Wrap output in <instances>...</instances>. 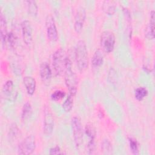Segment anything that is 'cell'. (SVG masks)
Listing matches in <instances>:
<instances>
[{"label": "cell", "instance_id": "cell-29", "mask_svg": "<svg viewBox=\"0 0 155 155\" xmlns=\"http://www.w3.org/2000/svg\"><path fill=\"white\" fill-rule=\"evenodd\" d=\"M49 154H64V153L62 151L59 147L56 146L50 149Z\"/></svg>", "mask_w": 155, "mask_h": 155}, {"label": "cell", "instance_id": "cell-8", "mask_svg": "<svg viewBox=\"0 0 155 155\" xmlns=\"http://www.w3.org/2000/svg\"><path fill=\"white\" fill-rule=\"evenodd\" d=\"M54 120L53 115L49 109L46 107L44 110V132L46 135H50L54 128Z\"/></svg>", "mask_w": 155, "mask_h": 155}, {"label": "cell", "instance_id": "cell-23", "mask_svg": "<svg viewBox=\"0 0 155 155\" xmlns=\"http://www.w3.org/2000/svg\"><path fill=\"white\" fill-rule=\"evenodd\" d=\"M13 88V83L12 80H8L4 84L2 92L5 96H8L12 92Z\"/></svg>", "mask_w": 155, "mask_h": 155}, {"label": "cell", "instance_id": "cell-15", "mask_svg": "<svg viewBox=\"0 0 155 155\" xmlns=\"http://www.w3.org/2000/svg\"><path fill=\"white\" fill-rule=\"evenodd\" d=\"M104 58V51L100 48L96 50L91 59V65L96 68L100 67L103 64Z\"/></svg>", "mask_w": 155, "mask_h": 155}, {"label": "cell", "instance_id": "cell-5", "mask_svg": "<svg viewBox=\"0 0 155 155\" xmlns=\"http://www.w3.org/2000/svg\"><path fill=\"white\" fill-rule=\"evenodd\" d=\"M71 124L74 142L76 147L78 148L83 141V128L80 118L78 116H74L71 119Z\"/></svg>", "mask_w": 155, "mask_h": 155}, {"label": "cell", "instance_id": "cell-13", "mask_svg": "<svg viewBox=\"0 0 155 155\" xmlns=\"http://www.w3.org/2000/svg\"><path fill=\"white\" fill-rule=\"evenodd\" d=\"M8 35L7 30V22L3 13L1 12L0 15V36L2 44L5 45L7 41V36Z\"/></svg>", "mask_w": 155, "mask_h": 155}, {"label": "cell", "instance_id": "cell-10", "mask_svg": "<svg viewBox=\"0 0 155 155\" xmlns=\"http://www.w3.org/2000/svg\"><path fill=\"white\" fill-rule=\"evenodd\" d=\"M22 35L24 42L26 45H29L32 43V27L30 22L28 20H24L21 23Z\"/></svg>", "mask_w": 155, "mask_h": 155}, {"label": "cell", "instance_id": "cell-26", "mask_svg": "<svg viewBox=\"0 0 155 155\" xmlns=\"http://www.w3.org/2000/svg\"><path fill=\"white\" fill-rule=\"evenodd\" d=\"M65 93L64 91L62 90H56L54 91L51 94V99L53 101H57L62 99L65 97Z\"/></svg>", "mask_w": 155, "mask_h": 155}, {"label": "cell", "instance_id": "cell-24", "mask_svg": "<svg viewBox=\"0 0 155 155\" xmlns=\"http://www.w3.org/2000/svg\"><path fill=\"white\" fill-rule=\"evenodd\" d=\"M101 150L105 154H111L112 153V145L108 139H104L102 142Z\"/></svg>", "mask_w": 155, "mask_h": 155}, {"label": "cell", "instance_id": "cell-2", "mask_svg": "<svg viewBox=\"0 0 155 155\" xmlns=\"http://www.w3.org/2000/svg\"><path fill=\"white\" fill-rule=\"evenodd\" d=\"M70 59L65 51L62 48L58 49L53 54L52 62L55 73L58 75L64 73Z\"/></svg>", "mask_w": 155, "mask_h": 155}, {"label": "cell", "instance_id": "cell-20", "mask_svg": "<svg viewBox=\"0 0 155 155\" xmlns=\"http://www.w3.org/2000/svg\"><path fill=\"white\" fill-rule=\"evenodd\" d=\"M148 90L143 87H137L134 91V97L137 101H142L148 95Z\"/></svg>", "mask_w": 155, "mask_h": 155}, {"label": "cell", "instance_id": "cell-25", "mask_svg": "<svg viewBox=\"0 0 155 155\" xmlns=\"http://www.w3.org/2000/svg\"><path fill=\"white\" fill-rule=\"evenodd\" d=\"M128 142H129L130 148L132 153L134 154H139V144L137 140L133 137H130L128 139Z\"/></svg>", "mask_w": 155, "mask_h": 155}, {"label": "cell", "instance_id": "cell-11", "mask_svg": "<svg viewBox=\"0 0 155 155\" xmlns=\"http://www.w3.org/2000/svg\"><path fill=\"white\" fill-rule=\"evenodd\" d=\"M40 77L43 83L45 84H49L51 78V70L50 65L47 62H42L39 67Z\"/></svg>", "mask_w": 155, "mask_h": 155}, {"label": "cell", "instance_id": "cell-7", "mask_svg": "<svg viewBox=\"0 0 155 155\" xmlns=\"http://www.w3.org/2000/svg\"><path fill=\"white\" fill-rule=\"evenodd\" d=\"M45 24L47 38L53 42L57 41L58 33L54 18L51 15H48L46 16Z\"/></svg>", "mask_w": 155, "mask_h": 155}, {"label": "cell", "instance_id": "cell-22", "mask_svg": "<svg viewBox=\"0 0 155 155\" xmlns=\"http://www.w3.org/2000/svg\"><path fill=\"white\" fill-rule=\"evenodd\" d=\"M18 131L19 130L16 124V123L12 124L8 131V139L9 140H10V141H14L15 140H16L18 136L17 135L18 134Z\"/></svg>", "mask_w": 155, "mask_h": 155}, {"label": "cell", "instance_id": "cell-19", "mask_svg": "<svg viewBox=\"0 0 155 155\" xmlns=\"http://www.w3.org/2000/svg\"><path fill=\"white\" fill-rule=\"evenodd\" d=\"M32 113V107L30 102H25L22 109L21 111V118L22 120H26L31 116Z\"/></svg>", "mask_w": 155, "mask_h": 155}, {"label": "cell", "instance_id": "cell-14", "mask_svg": "<svg viewBox=\"0 0 155 155\" xmlns=\"http://www.w3.org/2000/svg\"><path fill=\"white\" fill-rule=\"evenodd\" d=\"M145 36L148 39L154 38V12L152 10L150 13V19L145 29Z\"/></svg>", "mask_w": 155, "mask_h": 155}, {"label": "cell", "instance_id": "cell-17", "mask_svg": "<svg viewBox=\"0 0 155 155\" xmlns=\"http://www.w3.org/2000/svg\"><path fill=\"white\" fill-rule=\"evenodd\" d=\"M103 10L108 15H113L116 10V4L113 1H105L102 5Z\"/></svg>", "mask_w": 155, "mask_h": 155}, {"label": "cell", "instance_id": "cell-28", "mask_svg": "<svg viewBox=\"0 0 155 155\" xmlns=\"http://www.w3.org/2000/svg\"><path fill=\"white\" fill-rule=\"evenodd\" d=\"M108 79L112 84H116L117 82V73L113 68H111L108 72Z\"/></svg>", "mask_w": 155, "mask_h": 155}, {"label": "cell", "instance_id": "cell-16", "mask_svg": "<svg viewBox=\"0 0 155 155\" xmlns=\"http://www.w3.org/2000/svg\"><path fill=\"white\" fill-rule=\"evenodd\" d=\"M85 132L87 136L89 137V141L88 145H95V136H96V131L94 126L91 124H88L85 125Z\"/></svg>", "mask_w": 155, "mask_h": 155}, {"label": "cell", "instance_id": "cell-21", "mask_svg": "<svg viewBox=\"0 0 155 155\" xmlns=\"http://www.w3.org/2000/svg\"><path fill=\"white\" fill-rule=\"evenodd\" d=\"M73 96L69 94L64 102L62 104V108L65 112H70L73 106Z\"/></svg>", "mask_w": 155, "mask_h": 155}, {"label": "cell", "instance_id": "cell-27", "mask_svg": "<svg viewBox=\"0 0 155 155\" xmlns=\"http://www.w3.org/2000/svg\"><path fill=\"white\" fill-rule=\"evenodd\" d=\"M16 40H17L16 37L13 32L8 33V35L7 36L6 44L8 43L10 47H13L16 43Z\"/></svg>", "mask_w": 155, "mask_h": 155}, {"label": "cell", "instance_id": "cell-18", "mask_svg": "<svg viewBox=\"0 0 155 155\" xmlns=\"http://www.w3.org/2000/svg\"><path fill=\"white\" fill-rule=\"evenodd\" d=\"M27 10L28 13L32 16H36L38 15V7L36 4V2L33 0L26 1Z\"/></svg>", "mask_w": 155, "mask_h": 155}, {"label": "cell", "instance_id": "cell-6", "mask_svg": "<svg viewBox=\"0 0 155 155\" xmlns=\"http://www.w3.org/2000/svg\"><path fill=\"white\" fill-rule=\"evenodd\" d=\"M100 44L102 50L106 53L111 52L115 45V36L109 30H105L101 33Z\"/></svg>", "mask_w": 155, "mask_h": 155}, {"label": "cell", "instance_id": "cell-1", "mask_svg": "<svg viewBox=\"0 0 155 155\" xmlns=\"http://www.w3.org/2000/svg\"><path fill=\"white\" fill-rule=\"evenodd\" d=\"M74 54L78 70L81 72H84L87 69L88 63V51L84 41L80 40L77 42Z\"/></svg>", "mask_w": 155, "mask_h": 155}, {"label": "cell", "instance_id": "cell-3", "mask_svg": "<svg viewBox=\"0 0 155 155\" xmlns=\"http://www.w3.org/2000/svg\"><path fill=\"white\" fill-rule=\"evenodd\" d=\"M65 82L68 89L70 94L74 96L78 88V78L75 73L72 70V65L71 61L68 63L64 71Z\"/></svg>", "mask_w": 155, "mask_h": 155}, {"label": "cell", "instance_id": "cell-4", "mask_svg": "<svg viewBox=\"0 0 155 155\" xmlns=\"http://www.w3.org/2000/svg\"><path fill=\"white\" fill-rule=\"evenodd\" d=\"M36 148V139L33 135H28L19 144L18 153L21 155L32 154Z\"/></svg>", "mask_w": 155, "mask_h": 155}, {"label": "cell", "instance_id": "cell-9", "mask_svg": "<svg viewBox=\"0 0 155 155\" xmlns=\"http://www.w3.org/2000/svg\"><path fill=\"white\" fill-rule=\"evenodd\" d=\"M85 18H86L85 9L82 7L79 8L75 15L74 22V28L76 33H79L81 32L84 27V24L85 20Z\"/></svg>", "mask_w": 155, "mask_h": 155}, {"label": "cell", "instance_id": "cell-12", "mask_svg": "<svg viewBox=\"0 0 155 155\" xmlns=\"http://www.w3.org/2000/svg\"><path fill=\"white\" fill-rule=\"evenodd\" d=\"M23 82L25 85L28 94L32 96L36 90V80L30 76H26L23 79Z\"/></svg>", "mask_w": 155, "mask_h": 155}]
</instances>
